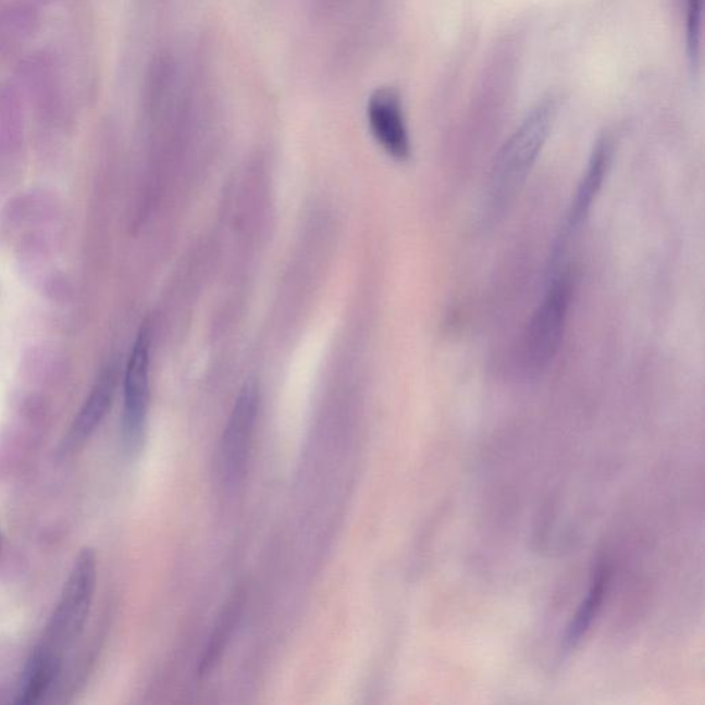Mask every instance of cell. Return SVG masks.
<instances>
[{"label": "cell", "mask_w": 705, "mask_h": 705, "mask_svg": "<svg viewBox=\"0 0 705 705\" xmlns=\"http://www.w3.org/2000/svg\"><path fill=\"white\" fill-rule=\"evenodd\" d=\"M60 663L46 656L38 647L30 655L27 667L23 672L18 689V704L38 703L45 693L53 685L57 673L60 671Z\"/></svg>", "instance_id": "11"}, {"label": "cell", "mask_w": 705, "mask_h": 705, "mask_svg": "<svg viewBox=\"0 0 705 705\" xmlns=\"http://www.w3.org/2000/svg\"><path fill=\"white\" fill-rule=\"evenodd\" d=\"M556 113L552 98L539 102L503 145L492 171V194L496 199L511 195L531 173L552 133Z\"/></svg>", "instance_id": "2"}, {"label": "cell", "mask_w": 705, "mask_h": 705, "mask_svg": "<svg viewBox=\"0 0 705 705\" xmlns=\"http://www.w3.org/2000/svg\"><path fill=\"white\" fill-rule=\"evenodd\" d=\"M0 549H2V535H0Z\"/></svg>", "instance_id": "13"}, {"label": "cell", "mask_w": 705, "mask_h": 705, "mask_svg": "<svg viewBox=\"0 0 705 705\" xmlns=\"http://www.w3.org/2000/svg\"><path fill=\"white\" fill-rule=\"evenodd\" d=\"M573 279L569 272L558 274L529 321L523 339V360L529 370L542 371L552 364L567 330Z\"/></svg>", "instance_id": "3"}, {"label": "cell", "mask_w": 705, "mask_h": 705, "mask_svg": "<svg viewBox=\"0 0 705 705\" xmlns=\"http://www.w3.org/2000/svg\"><path fill=\"white\" fill-rule=\"evenodd\" d=\"M259 412L256 382H247L238 394L221 443V468L226 484L236 485L246 473Z\"/></svg>", "instance_id": "5"}, {"label": "cell", "mask_w": 705, "mask_h": 705, "mask_svg": "<svg viewBox=\"0 0 705 705\" xmlns=\"http://www.w3.org/2000/svg\"><path fill=\"white\" fill-rule=\"evenodd\" d=\"M150 326L145 324L134 342L124 373L123 437L127 448L141 443L149 406Z\"/></svg>", "instance_id": "4"}, {"label": "cell", "mask_w": 705, "mask_h": 705, "mask_svg": "<svg viewBox=\"0 0 705 705\" xmlns=\"http://www.w3.org/2000/svg\"><path fill=\"white\" fill-rule=\"evenodd\" d=\"M243 605H245V593L237 591L220 615L214 631L210 636L209 645L206 647L203 657L199 663V676L206 677L214 670L220 663L230 642L233 631L236 629L238 617H240Z\"/></svg>", "instance_id": "10"}, {"label": "cell", "mask_w": 705, "mask_h": 705, "mask_svg": "<svg viewBox=\"0 0 705 705\" xmlns=\"http://www.w3.org/2000/svg\"><path fill=\"white\" fill-rule=\"evenodd\" d=\"M115 388L116 372L113 368H108L98 378L95 387L91 388L86 403L83 404L79 413L72 423L70 432L62 440L61 455L69 456L85 447L87 441L106 418L108 409L111 408Z\"/></svg>", "instance_id": "8"}, {"label": "cell", "mask_w": 705, "mask_h": 705, "mask_svg": "<svg viewBox=\"0 0 705 705\" xmlns=\"http://www.w3.org/2000/svg\"><path fill=\"white\" fill-rule=\"evenodd\" d=\"M611 150H614V145H611L609 137L599 138L597 145H595L588 169H585L583 178L578 186L577 195H574L572 205L569 207L567 220H565L561 233L557 237L556 245H554L553 264H557L565 248L569 245L570 238L577 235L585 218L589 217L595 197L603 188L605 175L608 173Z\"/></svg>", "instance_id": "6"}, {"label": "cell", "mask_w": 705, "mask_h": 705, "mask_svg": "<svg viewBox=\"0 0 705 705\" xmlns=\"http://www.w3.org/2000/svg\"><path fill=\"white\" fill-rule=\"evenodd\" d=\"M609 580V568L604 564L598 565L593 574V580H591L588 597L580 605L578 614L574 615L572 623L568 627L567 636H565V647L567 650L577 646L585 632L590 630L591 624L594 623L595 617L603 608L605 595L608 593Z\"/></svg>", "instance_id": "9"}, {"label": "cell", "mask_w": 705, "mask_h": 705, "mask_svg": "<svg viewBox=\"0 0 705 705\" xmlns=\"http://www.w3.org/2000/svg\"><path fill=\"white\" fill-rule=\"evenodd\" d=\"M97 585V557L95 549L83 548L76 557L70 577L62 589L59 603L46 627L38 650L62 663L65 652L82 634L90 614Z\"/></svg>", "instance_id": "1"}, {"label": "cell", "mask_w": 705, "mask_h": 705, "mask_svg": "<svg viewBox=\"0 0 705 705\" xmlns=\"http://www.w3.org/2000/svg\"><path fill=\"white\" fill-rule=\"evenodd\" d=\"M368 122L372 136L388 157L398 162H406L411 158V141L400 97L396 90L386 87L373 92L368 102Z\"/></svg>", "instance_id": "7"}, {"label": "cell", "mask_w": 705, "mask_h": 705, "mask_svg": "<svg viewBox=\"0 0 705 705\" xmlns=\"http://www.w3.org/2000/svg\"><path fill=\"white\" fill-rule=\"evenodd\" d=\"M703 0H687V40L689 59L697 66L702 50Z\"/></svg>", "instance_id": "12"}]
</instances>
